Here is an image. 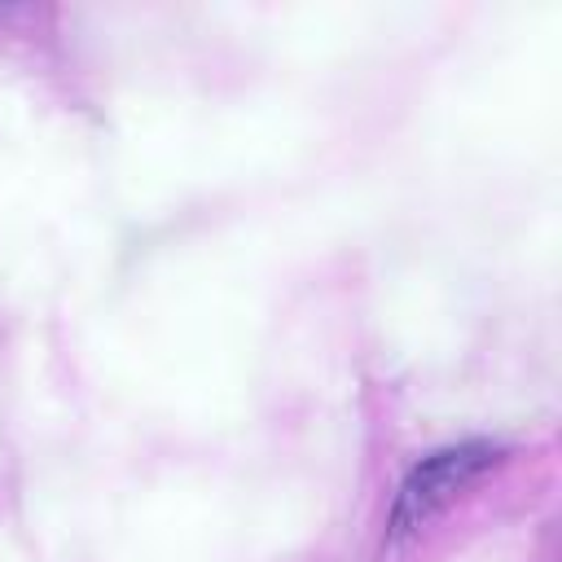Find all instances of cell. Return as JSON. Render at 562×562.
I'll return each mask as SVG.
<instances>
[{
  "label": "cell",
  "mask_w": 562,
  "mask_h": 562,
  "mask_svg": "<svg viewBox=\"0 0 562 562\" xmlns=\"http://www.w3.org/2000/svg\"><path fill=\"white\" fill-rule=\"evenodd\" d=\"M492 461H496V448H492V443H452V448L430 452V457L404 479V487H400V496H395L391 527H386L391 549H400V544L413 540L435 514H443Z\"/></svg>",
  "instance_id": "cell-1"
}]
</instances>
